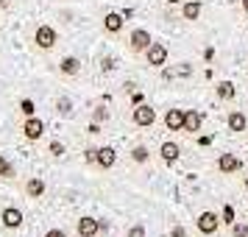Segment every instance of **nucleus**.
<instances>
[{
  "label": "nucleus",
  "instance_id": "9b49d317",
  "mask_svg": "<svg viewBox=\"0 0 248 237\" xmlns=\"http://www.w3.org/2000/svg\"><path fill=\"white\" fill-rule=\"evenodd\" d=\"M123 20H125L123 14H117V12H109L106 17H103V28H106L109 34H117V31L123 28Z\"/></svg>",
  "mask_w": 248,
  "mask_h": 237
},
{
  "label": "nucleus",
  "instance_id": "dca6fc26",
  "mask_svg": "<svg viewBox=\"0 0 248 237\" xmlns=\"http://www.w3.org/2000/svg\"><path fill=\"white\" fill-rule=\"evenodd\" d=\"M59 67H62L64 76H76V73L81 70V62L76 56H67V59H62V62H59Z\"/></svg>",
  "mask_w": 248,
  "mask_h": 237
},
{
  "label": "nucleus",
  "instance_id": "5701e85b",
  "mask_svg": "<svg viewBox=\"0 0 248 237\" xmlns=\"http://www.w3.org/2000/svg\"><path fill=\"white\" fill-rule=\"evenodd\" d=\"M20 112H23L25 117H34V112H36V109H34V101H23V103H20Z\"/></svg>",
  "mask_w": 248,
  "mask_h": 237
},
{
  "label": "nucleus",
  "instance_id": "c85d7f7f",
  "mask_svg": "<svg viewBox=\"0 0 248 237\" xmlns=\"http://www.w3.org/2000/svg\"><path fill=\"white\" fill-rule=\"evenodd\" d=\"M232 237H248V226H234L232 229Z\"/></svg>",
  "mask_w": 248,
  "mask_h": 237
},
{
  "label": "nucleus",
  "instance_id": "473e14b6",
  "mask_svg": "<svg viewBox=\"0 0 248 237\" xmlns=\"http://www.w3.org/2000/svg\"><path fill=\"white\" fill-rule=\"evenodd\" d=\"M173 237H187V232H184L181 226H176V229H173Z\"/></svg>",
  "mask_w": 248,
  "mask_h": 237
},
{
  "label": "nucleus",
  "instance_id": "6e6552de",
  "mask_svg": "<svg viewBox=\"0 0 248 237\" xmlns=\"http://www.w3.org/2000/svg\"><path fill=\"white\" fill-rule=\"evenodd\" d=\"M165 126H168V131H181L184 128V109H170L165 114Z\"/></svg>",
  "mask_w": 248,
  "mask_h": 237
},
{
  "label": "nucleus",
  "instance_id": "f3484780",
  "mask_svg": "<svg viewBox=\"0 0 248 237\" xmlns=\"http://www.w3.org/2000/svg\"><path fill=\"white\" fill-rule=\"evenodd\" d=\"M246 126H248V120H246V114L243 112H232L229 114V128H232V131H246Z\"/></svg>",
  "mask_w": 248,
  "mask_h": 237
},
{
  "label": "nucleus",
  "instance_id": "a211bd4d",
  "mask_svg": "<svg viewBox=\"0 0 248 237\" xmlns=\"http://www.w3.org/2000/svg\"><path fill=\"white\" fill-rule=\"evenodd\" d=\"M25 190H28L31 198H42V195H45V181L42 179H31L28 184H25Z\"/></svg>",
  "mask_w": 248,
  "mask_h": 237
},
{
  "label": "nucleus",
  "instance_id": "c9c22d12",
  "mask_svg": "<svg viewBox=\"0 0 248 237\" xmlns=\"http://www.w3.org/2000/svg\"><path fill=\"white\" fill-rule=\"evenodd\" d=\"M168 3H179V0H168Z\"/></svg>",
  "mask_w": 248,
  "mask_h": 237
},
{
  "label": "nucleus",
  "instance_id": "6ab92c4d",
  "mask_svg": "<svg viewBox=\"0 0 248 237\" xmlns=\"http://www.w3.org/2000/svg\"><path fill=\"white\" fill-rule=\"evenodd\" d=\"M217 98H220V101H232V98H234V84H232V81H220V84H217Z\"/></svg>",
  "mask_w": 248,
  "mask_h": 237
},
{
  "label": "nucleus",
  "instance_id": "f8f14e48",
  "mask_svg": "<svg viewBox=\"0 0 248 237\" xmlns=\"http://www.w3.org/2000/svg\"><path fill=\"white\" fill-rule=\"evenodd\" d=\"M114 162H117V151H114V148H98V165H101V168H112Z\"/></svg>",
  "mask_w": 248,
  "mask_h": 237
},
{
  "label": "nucleus",
  "instance_id": "9d476101",
  "mask_svg": "<svg viewBox=\"0 0 248 237\" xmlns=\"http://www.w3.org/2000/svg\"><path fill=\"white\" fill-rule=\"evenodd\" d=\"M217 168L223 170V173H234V170L243 168V162H240L234 154H220V159H217Z\"/></svg>",
  "mask_w": 248,
  "mask_h": 237
},
{
  "label": "nucleus",
  "instance_id": "4468645a",
  "mask_svg": "<svg viewBox=\"0 0 248 237\" xmlns=\"http://www.w3.org/2000/svg\"><path fill=\"white\" fill-rule=\"evenodd\" d=\"M201 123H203V117L198 112H184V131H198L201 128Z\"/></svg>",
  "mask_w": 248,
  "mask_h": 237
},
{
  "label": "nucleus",
  "instance_id": "412c9836",
  "mask_svg": "<svg viewBox=\"0 0 248 237\" xmlns=\"http://www.w3.org/2000/svg\"><path fill=\"white\" fill-rule=\"evenodd\" d=\"M92 120H95V123H103V120H109V109H106V106H98V109L92 112Z\"/></svg>",
  "mask_w": 248,
  "mask_h": 237
},
{
  "label": "nucleus",
  "instance_id": "2eb2a0df",
  "mask_svg": "<svg viewBox=\"0 0 248 237\" xmlns=\"http://www.w3.org/2000/svg\"><path fill=\"white\" fill-rule=\"evenodd\" d=\"M159 154H162V159H165V162H168V165H173V162H176V159H179V145H176V142H165V145L159 148Z\"/></svg>",
  "mask_w": 248,
  "mask_h": 237
},
{
  "label": "nucleus",
  "instance_id": "f03ea898",
  "mask_svg": "<svg viewBox=\"0 0 248 237\" xmlns=\"http://www.w3.org/2000/svg\"><path fill=\"white\" fill-rule=\"evenodd\" d=\"M34 42L42 47V50H50V47L56 45V31H53L50 25H39L36 34H34Z\"/></svg>",
  "mask_w": 248,
  "mask_h": 237
},
{
  "label": "nucleus",
  "instance_id": "423d86ee",
  "mask_svg": "<svg viewBox=\"0 0 248 237\" xmlns=\"http://www.w3.org/2000/svg\"><path fill=\"white\" fill-rule=\"evenodd\" d=\"M42 131H45V123H42L39 117H28V120L23 123V134L28 137V140H39Z\"/></svg>",
  "mask_w": 248,
  "mask_h": 237
},
{
  "label": "nucleus",
  "instance_id": "1a4fd4ad",
  "mask_svg": "<svg viewBox=\"0 0 248 237\" xmlns=\"http://www.w3.org/2000/svg\"><path fill=\"white\" fill-rule=\"evenodd\" d=\"M101 232V221H95V218H81L78 221V235L81 237H95Z\"/></svg>",
  "mask_w": 248,
  "mask_h": 237
},
{
  "label": "nucleus",
  "instance_id": "7c9ffc66",
  "mask_svg": "<svg viewBox=\"0 0 248 237\" xmlns=\"http://www.w3.org/2000/svg\"><path fill=\"white\" fill-rule=\"evenodd\" d=\"M114 70V59H103V73H112Z\"/></svg>",
  "mask_w": 248,
  "mask_h": 237
},
{
  "label": "nucleus",
  "instance_id": "ddd939ff",
  "mask_svg": "<svg viewBox=\"0 0 248 237\" xmlns=\"http://www.w3.org/2000/svg\"><path fill=\"white\" fill-rule=\"evenodd\" d=\"M181 14H184V20H198L201 17V0H187L181 6Z\"/></svg>",
  "mask_w": 248,
  "mask_h": 237
},
{
  "label": "nucleus",
  "instance_id": "c756f323",
  "mask_svg": "<svg viewBox=\"0 0 248 237\" xmlns=\"http://www.w3.org/2000/svg\"><path fill=\"white\" fill-rule=\"evenodd\" d=\"M84 159H87V162H98V151L87 148V151H84Z\"/></svg>",
  "mask_w": 248,
  "mask_h": 237
},
{
  "label": "nucleus",
  "instance_id": "20e7f679",
  "mask_svg": "<svg viewBox=\"0 0 248 237\" xmlns=\"http://www.w3.org/2000/svg\"><path fill=\"white\" fill-rule=\"evenodd\" d=\"M154 39H151V34H148L145 28H137V31H131V39H128V45H131V50L134 53H142V50H148V45H151Z\"/></svg>",
  "mask_w": 248,
  "mask_h": 237
},
{
  "label": "nucleus",
  "instance_id": "7ed1b4c3",
  "mask_svg": "<svg viewBox=\"0 0 248 237\" xmlns=\"http://www.w3.org/2000/svg\"><path fill=\"white\" fill-rule=\"evenodd\" d=\"M131 117H134L137 126H154V123H156V109H154V106H148V103H140Z\"/></svg>",
  "mask_w": 248,
  "mask_h": 237
},
{
  "label": "nucleus",
  "instance_id": "a878e982",
  "mask_svg": "<svg viewBox=\"0 0 248 237\" xmlns=\"http://www.w3.org/2000/svg\"><path fill=\"white\" fill-rule=\"evenodd\" d=\"M223 223H234V209H232V206H223Z\"/></svg>",
  "mask_w": 248,
  "mask_h": 237
},
{
  "label": "nucleus",
  "instance_id": "39448f33",
  "mask_svg": "<svg viewBox=\"0 0 248 237\" xmlns=\"http://www.w3.org/2000/svg\"><path fill=\"white\" fill-rule=\"evenodd\" d=\"M217 226H220V218H217L215 212H201L198 215V232H201V235H215Z\"/></svg>",
  "mask_w": 248,
  "mask_h": 237
},
{
  "label": "nucleus",
  "instance_id": "f257e3e1",
  "mask_svg": "<svg viewBox=\"0 0 248 237\" xmlns=\"http://www.w3.org/2000/svg\"><path fill=\"white\" fill-rule=\"evenodd\" d=\"M145 59L148 64H154V67H162L165 62H168V47L162 45V42H151L145 50Z\"/></svg>",
  "mask_w": 248,
  "mask_h": 237
},
{
  "label": "nucleus",
  "instance_id": "b1692460",
  "mask_svg": "<svg viewBox=\"0 0 248 237\" xmlns=\"http://www.w3.org/2000/svg\"><path fill=\"white\" fill-rule=\"evenodd\" d=\"M12 173H14V168H12V165H9L3 157H0V176H12Z\"/></svg>",
  "mask_w": 248,
  "mask_h": 237
},
{
  "label": "nucleus",
  "instance_id": "aec40b11",
  "mask_svg": "<svg viewBox=\"0 0 248 237\" xmlns=\"http://www.w3.org/2000/svg\"><path fill=\"white\" fill-rule=\"evenodd\" d=\"M148 157H151V154H148L145 145H137L134 151H131V159H134V162H148Z\"/></svg>",
  "mask_w": 248,
  "mask_h": 237
},
{
  "label": "nucleus",
  "instance_id": "72a5a7b5",
  "mask_svg": "<svg viewBox=\"0 0 248 237\" xmlns=\"http://www.w3.org/2000/svg\"><path fill=\"white\" fill-rule=\"evenodd\" d=\"M9 6V0H0V9H6Z\"/></svg>",
  "mask_w": 248,
  "mask_h": 237
},
{
  "label": "nucleus",
  "instance_id": "393cba45",
  "mask_svg": "<svg viewBox=\"0 0 248 237\" xmlns=\"http://www.w3.org/2000/svg\"><path fill=\"white\" fill-rule=\"evenodd\" d=\"M50 154H53V157H62V154H64V145H62L59 140H53V142H50Z\"/></svg>",
  "mask_w": 248,
  "mask_h": 237
},
{
  "label": "nucleus",
  "instance_id": "f704fd0d",
  "mask_svg": "<svg viewBox=\"0 0 248 237\" xmlns=\"http://www.w3.org/2000/svg\"><path fill=\"white\" fill-rule=\"evenodd\" d=\"M243 9H246V12H248V0H243Z\"/></svg>",
  "mask_w": 248,
  "mask_h": 237
},
{
  "label": "nucleus",
  "instance_id": "2f4dec72",
  "mask_svg": "<svg viewBox=\"0 0 248 237\" xmlns=\"http://www.w3.org/2000/svg\"><path fill=\"white\" fill-rule=\"evenodd\" d=\"M45 237H67V235H64V232H62V229H50V232H47Z\"/></svg>",
  "mask_w": 248,
  "mask_h": 237
},
{
  "label": "nucleus",
  "instance_id": "0eeeda50",
  "mask_svg": "<svg viewBox=\"0 0 248 237\" xmlns=\"http://www.w3.org/2000/svg\"><path fill=\"white\" fill-rule=\"evenodd\" d=\"M0 221H3L6 229H20V223H23V212H20V209H14V206H9V209H3Z\"/></svg>",
  "mask_w": 248,
  "mask_h": 237
},
{
  "label": "nucleus",
  "instance_id": "cd10ccee",
  "mask_svg": "<svg viewBox=\"0 0 248 237\" xmlns=\"http://www.w3.org/2000/svg\"><path fill=\"white\" fill-rule=\"evenodd\" d=\"M128 237H145V229H142L140 223L131 226V229H128Z\"/></svg>",
  "mask_w": 248,
  "mask_h": 237
},
{
  "label": "nucleus",
  "instance_id": "4be33fe9",
  "mask_svg": "<svg viewBox=\"0 0 248 237\" xmlns=\"http://www.w3.org/2000/svg\"><path fill=\"white\" fill-rule=\"evenodd\" d=\"M56 109H59L62 114H70V112H73V101H70V98H59Z\"/></svg>",
  "mask_w": 248,
  "mask_h": 237
},
{
  "label": "nucleus",
  "instance_id": "bb28decb",
  "mask_svg": "<svg viewBox=\"0 0 248 237\" xmlns=\"http://www.w3.org/2000/svg\"><path fill=\"white\" fill-rule=\"evenodd\" d=\"M176 76L187 79V76H192V67H190V64H179V67H176Z\"/></svg>",
  "mask_w": 248,
  "mask_h": 237
}]
</instances>
